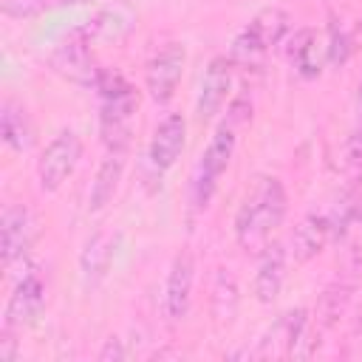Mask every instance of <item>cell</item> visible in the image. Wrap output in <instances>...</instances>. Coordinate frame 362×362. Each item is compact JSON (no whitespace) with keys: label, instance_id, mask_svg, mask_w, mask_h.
Wrapping results in <instances>:
<instances>
[{"label":"cell","instance_id":"obj_7","mask_svg":"<svg viewBox=\"0 0 362 362\" xmlns=\"http://www.w3.org/2000/svg\"><path fill=\"white\" fill-rule=\"evenodd\" d=\"M184 62H187V51L181 42H167L164 48H158L150 62H147V71H144V88L150 93L153 102H170L178 82H181V74H184Z\"/></svg>","mask_w":362,"mask_h":362},{"label":"cell","instance_id":"obj_15","mask_svg":"<svg viewBox=\"0 0 362 362\" xmlns=\"http://www.w3.org/2000/svg\"><path fill=\"white\" fill-rule=\"evenodd\" d=\"M286 269H288V249H283L280 243H269L263 249L257 274H255V297L257 303H274L283 283H286Z\"/></svg>","mask_w":362,"mask_h":362},{"label":"cell","instance_id":"obj_10","mask_svg":"<svg viewBox=\"0 0 362 362\" xmlns=\"http://www.w3.org/2000/svg\"><path fill=\"white\" fill-rule=\"evenodd\" d=\"M45 305V280L40 277V272H28L20 277V283L14 286L8 303H6V314H3V325L6 328H23L31 325L40 311Z\"/></svg>","mask_w":362,"mask_h":362},{"label":"cell","instance_id":"obj_12","mask_svg":"<svg viewBox=\"0 0 362 362\" xmlns=\"http://www.w3.org/2000/svg\"><path fill=\"white\" fill-rule=\"evenodd\" d=\"M184 141H187V122L181 113H167L156 130H153V139H150V147H147V161L153 170L164 173L170 170L181 150H184Z\"/></svg>","mask_w":362,"mask_h":362},{"label":"cell","instance_id":"obj_17","mask_svg":"<svg viewBox=\"0 0 362 362\" xmlns=\"http://www.w3.org/2000/svg\"><path fill=\"white\" fill-rule=\"evenodd\" d=\"M0 136L6 141V147H11L14 153H23L31 147L34 141V127L31 119L25 113L23 105H17L14 99H6L0 107Z\"/></svg>","mask_w":362,"mask_h":362},{"label":"cell","instance_id":"obj_14","mask_svg":"<svg viewBox=\"0 0 362 362\" xmlns=\"http://www.w3.org/2000/svg\"><path fill=\"white\" fill-rule=\"evenodd\" d=\"M331 235H334L331 218L325 212H308L294 226V235H291V257H294V263H308L311 257H317L325 249Z\"/></svg>","mask_w":362,"mask_h":362},{"label":"cell","instance_id":"obj_18","mask_svg":"<svg viewBox=\"0 0 362 362\" xmlns=\"http://www.w3.org/2000/svg\"><path fill=\"white\" fill-rule=\"evenodd\" d=\"M288 59H291V65L297 68V74L303 79L320 76V71H322V45H320V40L311 28L294 31L291 45H288Z\"/></svg>","mask_w":362,"mask_h":362},{"label":"cell","instance_id":"obj_24","mask_svg":"<svg viewBox=\"0 0 362 362\" xmlns=\"http://www.w3.org/2000/svg\"><path fill=\"white\" fill-rule=\"evenodd\" d=\"M359 107H362V85H359Z\"/></svg>","mask_w":362,"mask_h":362},{"label":"cell","instance_id":"obj_23","mask_svg":"<svg viewBox=\"0 0 362 362\" xmlns=\"http://www.w3.org/2000/svg\"><path fill=\"white\" fill-rule=\"evenodd\" d=\"M348 158H351V164H356V167H362V127L351 136V141H348Z\"/></svg>","mask_w":362,"mask_h":362},{"label":"cell","instance_id":"obj_6","mask_svg":"<svg viewBox=\"0 0 362 362\" xmlns=\"http://www.w3.org/2000/svg\"><path fill=\"white\" fill-rule=\"evenodd\" d=\"M79 158H82V139L74 130H59L45 144V150L40 153V161H37L40 189L42 192H57L71 178Z\"/></svg>","mask_w":362,"mask_h":362},{"label":"cell","instance_id":"obj_22","mask_svg":"<svg viewBox=\"0 0 362 362\" xmlns=\"http://www.w3.org/2000/svg\"><path fill=\"white\" fill-rule=\"evenodd\" d=\"M124 356H127V351L122 348V339H116V337H110L105 342V348L99 351V359L102 362H107V359H124Z\"/></svg>","mask_w":362,"mask_h":362},{"label":"cell","instance_id":"obj_2","mask_svg":"<svg viewBox=\"0 0 362 362\" xmlns=\"http://www.w3.org/2000/svg\"><path fill=\"white\" fill-rule=\"evenodd\" d=\"M99 136L107 153H124L130 147L133 136V116L139 107V96L133 85L116 74V71H102L99 82Z\"/></svg>","mask_w":362,"mask_h":362},{"label":"cell","instance_id":"obj_5","mask_svg":"<svg viewBox=\"0 0 362 362\" xmlns=\"http://www.w3.org/2000/svg\"><path fill=\"white\" fill-rule=\"evenodd\" d=\"M48 62L59 76H65L68 82L85 85V88H96V82L105 71V68H99V62L93 57V37L88 31V25L71 28L68 37H62L57 42Z\"/></svg>","mask_w":362,"mask_h":362},{"label":"cell","instance_id":"obj_3","mask_svg":"<svg viewBox=\"0 0 362 362\" xmlns=\"http://www.w3.org/2000/svg\"><path fill=\"white\" fill-rule=\"evenodd\" d=\"M288 25H291V17L283 8H274L272 6V8L257 11L249 20V25L232 40V51H229L232 65L257 68L266 59V54L286 40Z\"/></svg>","mask_w":362,"mask_h":362},{"label":"cell","instance_id":"obj_21","mask_svg":"<svg viewBox=\"0 0 362 362\" xmlns=\"http://www.w3.org/2000/svg\"><path fill=\"white\" fill-rule=\"evenodd\" d=\"M14 356H17L14 328H6V325H3V334H0V362H11Z\"/></svg>","mask_w":362,"mask_h":362},{"label":"cell","instance_id":"obj_1","mask_svg":"<svg viewBox=\"0 0 362 362\" xmlns=\"http://www.w3.org/2000/svg\"><path fill=\"white\" fill-rule=\"evenodd\" d=\"M286 187L274 175H260L255 187L246 192L243 204L238 206L235 215V238L243 252H263L269 246L272 232L283 223L286 218Z\"/></svg>","mask_w":362,"mask_h":362},{"label":"cell","instance_id":"obj_11","mask_svg":"<svg viewBox=\"0 0 362 362\" xmlns=\"http://www.w3.org/2000/svg\"><path fill=\"white\" fill-rule=\"evenodd\" d=\"M232 90V59L229 57H212L204 79H201V90H198V102H195V113L201 122H209L221 113V107L226 105Z\"/></svg>","mask_w":362,"mask_h":362},{"label":"cell","instance_id":"obj_19","mask_svg":"<svg viewBox=\"0 0 362 362\" xmlns=\"http://www.w3.org/2000/svg\"><path fill=\"white\" fill-rule=\"evenodd\" d=\"M212 317L215 322H232L235 311H238V283L235 277L229 274V269H218L215 272V280H212Z\"/></svg>","mask_w":362,"mask_h":362},{"label":"cell","instance_id":"obj_16","mask_svg":"<svg viewBox=\"0 0 362 362\" xmlns=\"http://www.w3.org/2000/svg\"><path fill=\"white\" fill-rule=\"evenodd\" d=\"M122 175H124V153H107L105 161L99 164L93 181H90V192H88V209L90 212H102L113 201Z\"/></svg>","mask_w":362,"mask_h":362},{"label":"cell","instance_id":"obj_4","mask_svg":"<svg viewBox=\"0 0 362 362\" xmlns=\"http://www.w3.org/2000/svg\"><path fill=\"white\" fill-rule=\"evenodd\" d=\"M238 122L226 116L223 124H218V130L212 133L201 161H198V170H195V178H192V204L198 209H204L212 195H215V187H218V178L226 173L232 156H235V144H238Z\"/></svg>","mask_w":362,"mask_h":362},{"label":"cell","instance_id":"obj_9","mask_svg":"<svg viewBox=\"0 0 362 362\" xmlns=\"http://www.w3.org/2000/svg\"><path fill=\"white\" fill-rule=\"evenodd\" d=\"M34 243V218L23 204H8L0 218V257L8 269L14 260H23Z\"/></svg>","mask_w":362,"mask_h":362},{"label":"cell","instance_id":"obj_8","mask_svg":"<svg viewBox=\"0 0 362 362\" xmlns=\"http://www.w3.org/2000/svg\"><path fill=\"white\" fill-rule=\"evenodd\" d=\"M192 283H195V257L192 252H178L170 263L164 280V317L170 322H181L192 303Z\"/></svg>","mask_w":362,"mask_h":362},{"label":"cell","instance_id":"obj_20","mask_svg":"<svg viewBox=\"0 0 362 362\" xmlns=\"http://www.w3.org/2000/svg\"><path fill=\"white\" fill-rule=\"evenodd\" d=\"M348 54H351V40H348L345 28H342V25H337V23H331V37H328V59H331L334 65H342V62L348 59Z\"/></svg>","mask_w":362,"mask_h":362},{"label":"cell","instance_id":"obj_13","mask_svg":"<svg viewBox=\"0 0 362 362\" xmlns=\"http://www.w3.org/2000/svg\"><path fill=\"white\" fill-rule=\"evenodd\" d=\"M116 243H119V238L105 229L85 240V249L79 255V272H82V280L88 288H96L107 277L113 257H116Z\"/></svg>","mask_w":362,"mask_h":362}]
</instances>
